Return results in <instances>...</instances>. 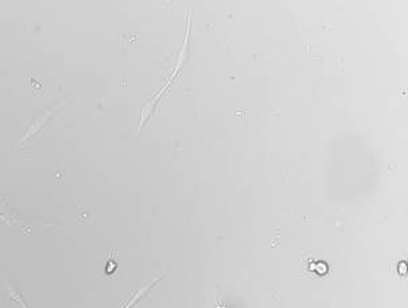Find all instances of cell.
Segmentation results:
<instances>
[{
    "label": "cell",
    "instance_id": "1",
    "mask_svg": "<svg viewBox=\"0 0 408 308\" xmlns=\"http://www.w3.org/2000/svg\"><path fill=\"white\" fill-rule=\"evenodd\" d=\"M306 273L314 274V277H325L329 273V265L322 260H307Z\"/></svg>",
    "mask_w": 408,
    "mask_h": 308
}]
</instances>
